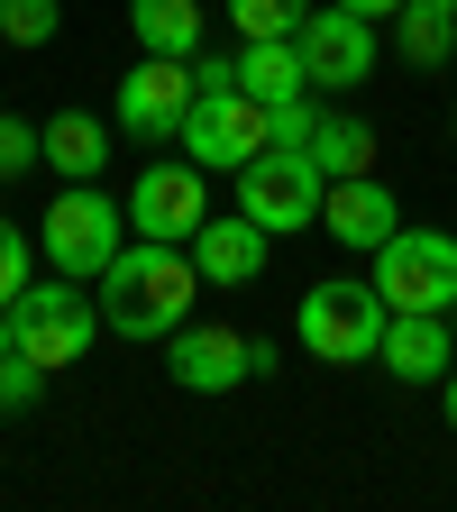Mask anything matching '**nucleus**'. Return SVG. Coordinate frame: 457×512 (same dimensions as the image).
<instances>
[{
  "label": "nucleus",
  "mask_w": 457,
  "mask_h": 512,
  "mask_svg": "<svg viewBox=\"0 0 457 512\" xmlns=\"http://www.w3.org/2000/svg\"><path fill=\"white\" fill-rule=\"evenodd\" d=\"M101 330L119 339H165L192 320V302H202V266H192V247L174 238H128L110 266H101Z\"/></svg>",
  "instance_id": "1"
},
{
  "label": "nucleus",
  "mask_w": 457,
  "mask_h": 512,
  "mask_svg": "<svg viewBox=\"0 0 457 512\" xmlns=\"http://www.w3.org/2000/svg\"><path fill=\"white\" fill-rule=\"evenodd\" d=\"M119 247H128V202H110L101 183H64L46 202V220H37V256L74 284H101V266Z\"/></svg>",
  "instance_id": "2"
},
{
  "label": "nucleus",
  "mask_w": 457,
  "mask_h": 512,
  "mask_svg": "<svg viewBox=\"0 0 457 512\" xmlns=\"http://www.w3.org/2000/svg\"><path fill=\"white\" fill-rule=\"evenodd\" d=\"M293 339H302L320 366H375V339H384V293H375V284H348V275L311 284V293L293 302Z\"/></svg>",
  "instance_id": "3"
},
{
  "label": "nucleus",
  "mask_w": 457,
  "mask_h": 512,
  "mask_svg": "<svg viewBox=\"0 0 457 512\" xmlns=\"http://www.w3.org/2000/svg\"><path fill=\"white\" fill-rule=\"evenodd\" d=\"M174 147L202 165V174H238L247 156H266V147H275V110L256 101V92H238V83H202Z\"/></svg>",
  "instance_id": "4"
},
{
  "label": "nucleus",
  "mask_w": 457,
  "mask_h": 512,
  "mask_svg": "<svg viewBox=\"0 0 457 512\" xmlns=\"http://www.w3.org/2000/svg\"><path fill=\"white\" fill-rule=\"evenodd\" d=\"M10 320H19V357H37L46 375H64V366H83V357H92L101 293L74 284V275H55V284H28V293L10 302Z\"/></svg>",
  "instance_id": "5"
},
{
  "label": "nucleus",
  "mask_w": 457,
  "mask_h": 512,
  "mask_svg": "<svg viewBox=\"0 0 457 512\" xmlns=\"http://www.w3.org/2000/svg\"><path fill=\"white\" fill-rule=\"evenodd\" d=\"M384 311H457V238L448 229H394L375 247Z\"/></svg>",
  "instance_id": "6"
},
{
  "label": "nucleus",
  "mask_w": 457,
  "mask_h": 512,
  "mask_svg": "<svg viewBox=\"0 0 457 512\" xmlns=\"http://www.w3.org/2000/svg\"><path fill=\"white\" fill-rule=\"evenodd\" d=\"M192 55H147V64H128L119 92H110V119L128 128V138H147V147H174L183 138V119H192Z\"/></svg>",
  "instance_id": "7"
},
{
  "label": "nucleus",
  "mask_w": 457,
  "mask_h": 512,
  "mask_svg": "<svg viewBox=\"0 0 457 512\" xmlns=\"http://www.w3.org/2000/svg\"><path fill=\"white\" fill-rule=\"evenodd\" d=\"M320 192H330V183H320V165H311L302 147H266V156L238 165V211H247L256 229H275V238L320 220Z\"/></svg>",
  "instance_id": "8"
},
{
  "label": "nucleus",
  "mask_w": 457,
  "mask_h": 512,
  "mask_svg": "<svg viewBox=\"0 0 457 512\" xmlns=\"http://www.w3.org/2000/svg\"><path fill=\"white\" fill-rule=\"evenodd\" d=\"M165 375L183 394H238V384L266 375V348L220 330V320H183V330H165Z\"/></svg>",
  "instance_id": "9"
},
{
  "label": "nucleus",
  "mask_w": 457,
  "mask_h": 512,
  "mask_svg": "<svg viewBox=\"0 0 457 512\" xmlns=\"http://www.w3.org/2000/svg\"><path fill=\"white\" fill-rule=\"evenodd\" d=\"M211 220V192H202V165H192V156H156L138 183H128V238H192V229H202Z\"/></svg>",
  "instance_id": "10"
},
{
  "label": "nucleus",
  "mask_w": 457,
  "mask_h": 512,
  "mask_svg": "<svg viewBox=\"0 0 457 512\" xmlns=\"http://www.w3.org/2000/svg\"><path fill=\"white\" fill-rule=\"evenodd\" d=\"M293 46H302V64H311V92H357L366 74H375V19H357V10H311L302 28H293Z\"/></svg>",
  "instance_id": "11"
},
{
  "label": "nucleus",
  "mask_w": 457,
  "mask_h": 512,
  "mask_svg": "<svg viewBox=\"0 0 457 512\" xmlns=\"http://www.w3.org/2000/svg\"><path fill=\"white\" fill-rule=\"evenodd\" d=\"M375 366L394 375V384H439V375L457 366V330H448V311H384Z\"/></svg>",
  "instance_id": "12"
},
{
  "label": "nucleus",
  "mask_w": 457,
  "mask_h": 512,
  "mask_svg": "<svg viewBox=\"0 0 457 512\" xmlns=\"http://www.w3.org/2000/svg\"><path fill=\"white\" fill-rule=\"evenodd\" d=\"M183 247H192V266H202V284H256L266 256H275V229H256L247 211H211Z\"/></svg>",
  "instance_id": "13"
},
{
  "label": "nucleus",
  "mask_w": 457,
  "mask_h": 512,
  "mask_svg": "<svg viewBox=\"0 0 457 512\" xmlns=\"http://www.w3.org/2000/svg\"><path fill=\"white\" fill-rule=\"evenodd\" d=\"M320 229H330L339 247H384V238H394L403 229V211H394V192H384L375 174H339L330 192H320Z\"/></svg>",
  "instance_id": "14"
},
{
  "label": "nucleus",
  "mask_w": 457,
  "mask_h": 512,
  "mask_svg": "<svg viewBox=\"0 0 457 512\" xmlns=\"http://www.w3.org/2000/svg\"><path fill=\"white\" fill-rule=\"evenodd\" d=\"M238 92H256V101H302L311 92V64H302V46L293 37H247L238 46Z\"/></svg>",
  "instance_id": "15"
},
{
  "label": "nucleus",
  "mask_w": 457,
  "mask_h": 512,
  "mask_svg": "<svg viewBox=\"0 0 457 512\" xmlns=\"http://www.w3.org/2000/svg\"><path fill=\"white\" fill-rule=\"evenodd\" d=\"M46 165H55L64 183H101V165H110V119L55 110V119H46Z\"/></svg>",
  "instance_id": "16"
},
{
  "label": "nucleus",
  "mask_w": 457,
  "mask_h": 512,
  "mask_svg": "<svg viewBox=\"0 0 457 512\" xmlns=\"http://www.w3.org/2000/svg\"><path fill=\"white\" fill-rule=\"evenodd\" d=\"M302 156L320 165V183H339V174H375V128H366V119H348V110H320Z\"/></svg>",
  "instance_id": "17"
},
{
  "label": "nucleus",
  "mask_w": 457,
  "mask_h": 512,
  "mask_svg": "<svg viewBox=\"0 0 457 512\" xmlns=\"http://www.w3.org/2000/svg\"><path fill=\"white\" fill-rule=\"evenodd\" d=\"M128 28L147 55H202V0H128Z\"/></svg>",
  "instance_id": "18"
},
{
  "label": "nucleus",
  "mask_w": 457,
  "mask_h": 512,
  "mask_svg": "<svg viewBox=\"0 0 457 512\" xmlns=\"http://www.w3.org/2000/svg\"><path fill=\"white\" fill-rule=\"evenodd\" d=\"M394 46H403V64L439 74V64L457 55V10H448V0H403V10H394Z\"/></svg>",
  "instance_id": "19"
},
{
  "label": "nucleus",
  "mask_w": 457,
  "mask_h": 512,
  "mask_svg": "<svg viewBox=\"0 0 457 512\" xmlns=\"http://www.w3.org/2000/svg\"><path fill=\"white\" fill-rule=\"evenodd\" d=\"M229 19H238V46L247 37H293L311 19V0H229Z\"/></svg>",
  "instance_id": "20"
},
{
  "label": "nucleus",
  "mask_w": 457,
  "mask_h": 512,
  "mask_svg": "<svg viewBox=\"0 0 457 512\" xmlns=\"http://www.w3.org/2000/svg\"><path fill=\"white\" fill-rule=\"evenodd\" d=\"M64 28V0H0V46H46Z\"/></svg>",
  "instance_id": "21"
},
{
  "label": "nucleus",
  "mask_w": 457,
  "mask_h": 512,
  "mask_svg": "<svg viewBox=\"0 0 457 512\" xmlns=\"http://www.w3.org/2000/svg\"><path fill=\"white\" fill-rule=\"evenodd\" d=\"M28 165H46V128H37V119H10V110H0V183H19Z\"/></svg>",
  "instance_id": "22"
},
{
  "label": "nucleus",
  "mask_w": 457,
  "mask_h": 512,
  "mask_svg": "<svg viewBox=\"0 0 457 512\" xmlns=\"http://www.w3.org/2000/svg\"><path fill=\"white\" fill-rule=\"evenodd\" d=\"M28 284H37V238L19 220H0V302H19Z\"/></svg>",
  "instance_id": "23"
},
{
  "label": "nucleus",
  "mask_w": 457,
  "mask_h": 512,
  "mask_svg": "<svg viewBox=\"0 0 457 512\" xmlns=\"http://www.w3.org/2000/svg\"><path fill=\"white\" fill-rule=\"evenodd\" d=\"M37 394H46V366L37 357H0V412H37Z\"/></svg>",
  "instance_id": "24"
},
{
  "label": "nucleus",
  "mask_w": 457,
  "mask_h": 512,
  "mask_svg": "<svg viewBox=\"0 0 457 512\" xmlns=\"http://www.w3.org/2000/svg\"><path fill=\"white\" fill-rule=\"evenodd\" d=\"M311 119H320L311 92H302V101H275V147H311Z\"/></svg>",
  "instance_id": "25"
},
{
  "label": "nucleus",
  "mask_w": 457,
  "mask_h": 512,
  "mask_svg": "<svg viewBox=\"0 0 457 512\" xmlns=\"http://www.w3.org/2000/svg\"><path fill=\"white\" fill-rule=\"evenodd\" d=\"M339 10H357V19H394L403 0H339Z\"/></svg>",
  "instance_id": "26"
},
{
  "label": "nucleus",
  "mask_w": 457,
  "mask_h": 512,
  "mask_svg": "<svg viewBox=\"0 0 457 512\" xmlns=\"http://www.w3.org/2000/svg\"><path fill=\"white\" fill-rule=\"evenodd\" d=\"M19 348V320H10V302H0V357H10Z\"/></svg>",
  "instance_id": "27"
},
{
  "label": "nucleus",
  "mask_w": 457,
  "mask_h": 512,
  "mask_svg": "<svg viewBox=\"0 0 457 512\" xmlns=\"http://www.w3.org/2000/svg\"><path fill=\"white\" fill-rule=\"evenodd\" d=\"M439 384H448V430H457V366H448V375H439Z\"/></svg>",
  "instance_id": "28"
},
{
  "label": "nucleus",
  "mask_w": 457,
  "mask_h": 512,
  "mask_svg": "<svg viewBox=\"0 0 457 512\" xmlns=\"http://www.w3.org/2000/svg\"><path fill=\"white\" fill-rule=\"evenodd\" d=\"M448 10H457V0H448Z\"/></svg>",
  "instance_id": "29"
}]
</instances>
